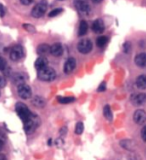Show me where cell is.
<instances>
[{
  "mask_svg": "<svg viewBox=\"0 0 146 160\" xmlns=\"http://www.w3.org/2000/svg\"><path fill=\"white\" fill-rule=\"evenodd\" d=\"M23 123H24L25 131H26L27 133H31L37 128V126L39 125V118L36 116V115L31 113V115H30L26 120H24Z\"/></svg>",
  "mask_w": 146,
  "mask_h": 160,
  "instance_id": "6da1fadb",
  "label": "cell"
},
{
  "mask_svg": "<svg viewBox=\"0 0 146 160\" xmlns=\"http://www.w3.org/2000/svg\"><path fill=\"white\" fill-rule=\"evenodd\" d=\"M56 77V72L53 68L45 67L41 70H38V78L43 81H52Z\"/></svg>",
  "mask_w": 146,
  "mask_h": 160,
  "instance_id": "7a4b0ae2",
  "label": "cell"
},
{
  "mask_svg": "<svg viewBox=\"0 0 146 160\" xmlns=\"http://www.w3.org/2000/svg\"><path fill=\"white\" fill-rule=\"evenodd\" d=\"M46 10H47V2L42 0V1H40L33 7L31 11V15L35 18L42 17L45 14V12H46Z\"/></svg>",
  "mask_w": 146,
  "mask_h": 160,
  "instance_id": "3957f363",
  "label": "cell"
},
{
  "mask_svg": "<svg viewBox=\"0 0 146 160\" xmlns=\"http://www.w3.org/2000/svg\"><path fill=\"white\" fill-rule=\"evenodd\" d=\"M15 110H16V112L19 115V117L21 118L23 121H24V120H26L30 116V115H31V112L29 111L28 107L23 103L18 102L16 104V106H15Z\"/></svg>",
  "mask_w": 146,
  "mask_h": 160,
  "instance_id": "277c9868",
  "label": "cell"
},
{
  "mask_svg": "<svg viewBox=\"0 0 146 160\" xmlns=\"http://www.w3.org/2000/svg\"><path fill=\"white\" fill-rule=\"evenodd\" d=\"M77 49L80 53L87 54L92 50V42L89 39H82L77 45Z\"/></svg>",
  "mask_w": 146,
  "mask_h": 160,
  "instance_id": "5b68a950",
  "label": "cell"
},
{
  "mask_svg": "<svg viewBox=\"0 0 146 160\" xmlns=\"http://www.w3.org/2000/svg\"><path fill=\"white\" fill-rule=\"evenodd\" d=\"M18 94H19V96L23 99H29L32 95L31 88H30L29 85L25 83L20 84L18 85Z\"/></svg>",
  "mask_w": 146,
  "mask_h": 160,
  "instance_id": "8992f818",
  "label": "cell"
},
{
  "mask_svg": "<svg viewBox=\"0 0 146 160\" xmlns=\"http://www.w3.org/2000/svg\"><path fill=\"white\" fill-rule=\"evenodd\" d=\"M23 57V48L21 45H15L11 48V51H10V58H11L13 61H18Z\"/></svg>",
  "mask_w": 146,
  "mask_h": 160,
  "instance_id": "52a82bcc",
  "label": "cell"
},
{
  "mask_svg": "<svg viewBox=\"0 0 146 160\" xmlns=\"http://www.w3.org/2000/svg\"><path fill=\"white\" fill-rule=\"evenodd\" d=\"M75 7L81 13H88L90 11L89 4L85 0H75Z\"/></svg>",
  "mask_w": 146,
  "mask_h": 160,
  "instance_id": "ba28073f",
  "label": "cell"
},
{
  "mask_svg": "<svg viewBox=\"0 0 146 160\" xmlns=\"http://www.w3.org/2000/svg\"><path fill=\"white\" fill-rule=\"evenodd\" d=\"M133 119L135 123L137 124H143L146 122V112L142 109H139V110H136L133 115Z\"/></svg>",
  "mask_w": 146,
  "mask_h": 160,
  "instance_id": "9c48e42d",
  "label": "cell"
},
{
  "mask_svg": "<svg viewBox=\"0 0 146 160\" xmlns=\"http://www.w3.org/2000/svg\"><path fill=\"white\" fill-rule=\"evenodd\" d=\"M131 102L138 106V105H142L143 103L146 102V94L145 93H138L134 94L131 97Z\"/></svg>",
  "mask_w": 146,
  "mask_h": 160,
  "instance_id": "30bf717a",
  "label": "cell"
},
{
  "mask_svg": "<svg viewBox=\"0 0 146 160\" xmlns=\"http://www.w3.org/2000/svg\"><path fill=\"white\" fill-rule=\"evenodd\" d=\"M75 66H76V60H75L73 57H70L66 60V62L64 64V72L66 74L71 73Z\"/></svg>",
  "mask_w": 146,
  "mask_h": 160,
  "instance_id": "8fae6325",
  "label": "cell"
},
{
  "mask_svg": "<svg viewBox=\"0 0 146 160\" xmlns=\"http://www.w3.org/2000/svg\"><path fill=\"white\" fill-rule=\"evenodd\" d=\"M50 53L53 56H61L63 53V47L60 43H54L50 46Z\"/></svg>",
  "mask_w": 146,
  "mask_h": 160,
  "instance_id": "7c38bea8",
  "label": "cell"
},
{
  "mask_svg": "<svg viewBox=\"0 0 146 160\" xmlns=\"http://www.w3.org/2000/svg\"><path fill=\"white\" fill-rule=\"evenodd\" d=\"M105 29L104 22L101 19H96L92 24V30L95 33H102Z\"/></svg>",
  "mask_w": 146,
  "mask_h": 160,
  "instance_id": "4fadbf2b",
  "label": "cell"
},
{
  "mask_svg": "<svg viewBox=\"0 0 146 160\" xmlns=\"http://www.w3.org/2000/svg\"><path fill=\"white\" fill-rule=\"evenodd\" d=\"M135 64L138 67L146 68V53H140L135 57Z\"/></svg>",
  "mask_w": 146,
  "mask_h": 160,
  "instance_id": "5bb4252c",
  "label": "cell"
},
{
  "mask_svg": "<svg viewBox=\"0 0 146 160\" xmlns=\"http://www.w3.org/2000/svg\"><path fill=\"white\" fill-rule=\"evenodd\" d=\"M47 66H48V61H47V59L43 56L39 57L36 61H35V67H36L37 70H41Z\"/></svg>",
  "mask_w": 146,
  "mask_h": 160,
  "instance_id": "9a60e30c",
  "label": "cell"
},
{
  "mask_svg": "<svg viewBox=\"0 0 146 160\" xmlns=\"http://www.w3.org/2000/svg\"><path fill=\"white\" fill-rule=\"evenodd\" d=\"M37 52L41 56H45V55L50 53V46L48 44H40L37 48Z\"/></svg>",
  "mask_w": 146,
  "mask_h": 160,
  "instance_id": "2e32d148",
  "label": "cell"
},
{
  "mask_svg": "<svg viewBox=\"0 0 146 160\" xmlns=\"http://www.w3.org/2000/svg\"><path fill=\"white\" fill-rule=\"evenodd\" d=\"M45 100L40 96H35L32 99V104L37 108H43L45 106Z\"/></svg>",
  "mask_w": 146,
  "mask_h": 160,
  "instance_id": "e0dca14e",
  "label": "cell"
},
{
  "mask_svg": "<svg viewBox=\"0 0 146 160\" xmlns=\"http://www.w3.org/2000/svg\"><path fill=\"white\" fill-rule=\"evenodd\" d=\"M136 86L139 89H146V75H140L137 77Z\"/></svg>",
  "mask_w": 146,
  "mask_h": 160,
  "instance_id": "ac0fdd59",
  "label": "cell"
},
{
  "mask_svg": "<svg viewBox=\"0 0 146 160\" xmlns=\"http://www.w3.org/2000/svg\"><path fill=\"white\" fill-rule=\"evenodd\" d=\"M88 31V24L86 21H81L80 22V25H79V30H78V35L79 36H83L87 33Z\"/></svg>",
  "mask_w": 146,
  "mask_h": 160,
  "instance_id": "d6986e66",
  "label": "cell"
},
{
  "mask_svg": "<svg viewBox=\"0 0 146 160\" xmlns=\"http://www.w3.org/2000/svg\"><path fill=\"white\" fill-rule=\"evenodd\" d=\"M103 114H104L105 118H106L107 120H109V121H111L112 120V111H111V108H110L109 105H106V106L104 107Z\"/></svg>",
  "mask_w": 146,
  "mask_h": 160,
  "instance_id": "ffe728a7",
  "label": "cell"
},
{
  "mask_svg": "<svg viewBox=\"0 0 146 160\" xmlns=\"http://www.w3.org/2000/svg\"><path fill=\"white\" fill-rule=\"evenodd\" d=\"M13 81H14V83H16V84H18V85L23 84L24 81H25V77L23 76V75H22L21 73H17V74H15V75H14Z\"/></svg>",
  "mask_w": 146,
  "mask_h": 160,
  "instance_id": "44dd1931",
  "label": "cell"
},
{
  "mask_svg": "<svg viewBox=\"0 0 146 160\" xmlns=\"http://www.w3.org/2000/svg\"><path fill=\"white\" fill-rule=\"evenodd\" d=\"M107 42H108V38L106 36H100L96 40V44L98 47H104L107 44Z\"/></svg>",
  "mask_w": 146,
  "mask_h": 160,
  "instance_id": "7402d4cb",
  "label": "cell"
},
{
  "mask_svg": "<svg viewBox=\"0 0 146 160\" xmlns=\"http://www.w3.org/2000/svg\"><path fill=\"white\" fill-rule=\"evenodd\" d=\"M58 101L60 103L66 104V103H70L74 101V98L73 97H58Z\"/></svg>",
  "mask_w": 146,
  "mask_h": 160,
  "instance_id": "603a6c76",
  "label": "cell"
},
{
  "mask_svg": "<svg viewBox=\"0 0 146 160\" xmlns=\"http://www.w3.org/2000/svg\"><path fill=\"white\" fill-rule=\"evenodd\" d=\"M83 129H84V126H83V123L82 122H78L76 124V127H75V133L76 134H81L83 132Z\"/></svg>",
  "mask_w": 146,
  "mask_h": 160,
  "instance_id": "cb8c5ba5",
  "label": "cell"
},
{
  "mask_svg": "<svg viewBox=\"0 0 146 160\" xmlns=\"http://www.w3.org/2000/svg\"><path fill=\"white\" fill-rule=\"evenodd\" d=\"M63 11V9L62 8H56V9H53L51 12H50L48 14V16L49 17H54V16H57L58 14H60Z\"/></svg>",
  "mask_w": 146,
  "mask_h": 160,
  "instance_id": "d4e9b609",
  "label": "cell"
},
{
  "mask_svg": "<svg viewBox=\"0 0 146 160\" xmlns=\"http://www.w3.org/2000/svg\"><path fill=\"white\" fill-rule=\"evenodd\" d=\"M6 69H7L6 60L2 57H0V70H1V71H4V70H6Z\"/></svg>",
  "mask_w": 146,
  "mask_h": 160,
  "instance_id": "484cf974",
  "label": "cell"
},
{
  "mask_svg": "<svg viewBox=\"0 0 146 160\" xmlns=\"http://www.w3.org/2000/svg\"><path fill=\"white\" fill-rule=\"evenodd\" d=\"M123 49H124V52L128 53L130 51V49H131V45H130L129 42H126V43L123 45Z\"/></svg>",
  "mask_w": 146,
  "mask_h": 160,
  "instance_id": "4316f807",
  "label": "cell"
},
{
  "mask_svg": "<svg viewBox=\"0 0 146 160\" xmlns=\"http://www.w3.org/2000/svg\"><path fill=\"white\" fill-rule=\"evenodd\" d=\"M23 27L26 29V30H28V31H30V32H34L35 31V29H34V27L32 26V25H28V24H24L23 25Z\"/></svg>",
  "mask_w": 146,
  "mask_h": 160,
  "instance_id": "83f0119b",
  "label": "cell"
},
{
  "mask_svg": "<svg viewBox=\"0 0 146 160\" xmlns=\"http://www.w3.org/2000/svg\"><path fill=\"white\" fill-rule=\"evenodd\" d=\"M105 89H106V84H105V82H102L101 84L99 85V87H98V91H99V92H101V91H104Z\"/></svg>",
  "mask_w": 146,
  "mask_h": 160,
  "instance_id": "f1b7e54d",
  "label": "cell"
},
{
  "mask_svg": "<svg viewBox=\"0 0 146 160\" xmlns=\"http://www.w3.org/2000/svg\"><path fill=\"white\" fill-rule=\"evenodd\" d=\"M141 137L144 141H146V126H144L141 130Z\"/></svg>",
  "mask_w": 146,
  "mask_h": 160,
  "instance_id": "f546056e",
  "label": "cell"
},
{
  "mask_svg": "<svg viewBox=\"0 0 146 160\" xmlns=\"http://www.w3.org/2000/svg\"><path fill=\"white\" fill-rule=\"evenodd\" d=\"M33 1L34 0H20V2H21L23 5H29V4H31Z\"/></svg>",
  "mask_w": 146,
  "mask_h": 160,
  "instance_id": "4dcf8cb0",
  "label": "cell"
},
{
  "mask_svg": "<svg viewBox=\"0 0 146 160\" xmlns=\"http://www.w3.org/2000/svg\"><path fill=\"white\" fill-rule=\"evenodd\" d=\"M4 14H5V8L3 7L2 4H0V15H1V16L3 17Z\"/></svg>",
  "mask_w": 146,
  "mask_h": 160,
  "instance_id": "1f68e13d",
  "label": "cell"
},
{
  "mask_svg": "<svg viewBox=\"0 0 146 160\" xmlns=\"http://www.w3.org/2000/svg\"><path fill=\"white\" fill-rule=\"evenodd\" d=\"M4 86H5V79L2 76H0V88H2Z\"/></svg>",
  "mask_w": 146,
  "mask_h": 160,
  "instance_id": "d6a6232c",
  "label": "cell"
},
{
  "mask_svg": "<svg viewBox=\"0 0 146 160\" xmlns=\"http://www.w3.org/2000/svg\"><path fill=\"white\" fill-rule=\"evenodd\" d=\"M0 160H7V158H6V156H5L4 154L0 153Z\"/></svg>",
  "mask_w": 146,
  "mask_h": 160,
  "instance_id": "836d02e7",
  "label": "cell"
},
{
  "mask_svg": "<svg viewBox=\"0 0 146 160\" xmlns=\"http://www.w3.org/2000/svg\"><path fill=\"white\" fill-rule=\"evenodd\" d=\"M60 133H63V134H65V133H66V127H63L62 129H61V131H60Z\"/></svg>",
  "mask_w": 146,
  "mask_h": 160,
  "instance_id": "e575fe53",
  "label": "cell"
},
{
  "mask_svg": "<svg viewBox=\"0 0 146 160\" xmlns=\"http://www.w3.org/2000/svg\"><path fill=\"white\" fill-rule=\"evenodd\" d=\"M2 148H3V142L1 141V140H0V151L2 150Z\"/></svg>",
  "mask_w": 146,
  "mask_h": 160,
  "instance_id": "d590c367",
  "label": "cell"
},
{
  "mask_svg": "<svg viewBox=\"0 0 146 160\" xmlns=\"http://www.w3.org/2000/svg\"><path fill=\"white\" fill-rule=\"evenodd\" d=\"M94 1H95V2H100L101 0H94Z\"/></svg>",
  "mask_w": 146,
  "mask_h": 160,
  "instance_id": "8d00e7d4",
  "label": "cell"
}]
</instances>
